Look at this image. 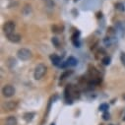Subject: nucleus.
<instances>
[{
    "label": "nucleus",
    "mask_w": 125,
    "mask_h": 125,
    "mask_svg": "<svg viewBox=\"0 0 125 125\" xmlns=\"http://www.w3.org/2000/svg\"><path fill=\"white\" fill-rule=\"evenodd\" d=\"M17 105H18L17 102H6L5 104H2V108L4 110L10 111V110H14L17 107Z\"/></svg>",
    "instance_id": "nucleus-5"
},
{
    "label": "nucleus",
    "mask_w": 125,
    "mask_h": 125,
    "mask_svg": "<svg viewBox=\"0 0 125 125\" xmlns=\"http://www.w3.org/2000/svg\"><path fill=\"white\" fill-rule=\"evenodd\" d=\"M115 8H116L117 10H119V11H125V6H124V4H123V3H120V2H118V3L115 4Z\"/></svg>",
    "instance_id": "nucleus-12"
},
{
    "label": "nucleus",
    "mask_w": 125,
    "mask_h": 125,
    "mask_svg": "<svg viewBox=\"0 0 125 125\" xmlns=\"http://www.w3.org/2000/svg\"><path fill=\"white\" fill-rule=\"evenodd\" d=\"M15 28H16L15 23L12 22V21H9V22H7V23L4 24V26H3V32H4V34L8 37V36L14 34Z\"/></svg>",
    "instance_id": "nucleus-3"
},
{
    "label": "nucleus",
    "mask_w": 125,
    "mask_h": 125,
    "mask_svg": "<svg viewBox=\"0 0 125 125\" xmlns=\"http://www.w3.org/2000/svg\"><path fill=\"white\" fill-rule=\"evenodd\" d=\"M107 109H108V104H102L100 105V110L105 112Z\"/></svg>",
    "instance_id": "nucleus-15"
},
{
    "label": "nucleus",
    "mask_w": 125,
    "mask_h": 125,
    "mask_svg": "<svg viewBox=\"0 0 125 125\" xmlns=\"http://www.w3.org/2000/svg\"><path fill=\"white\" fill-rule=\"evenodd\" d=\"M34 116H35V113H33V112H27V113L24 114V119H25L27 122H30V121L33 120Z\"/></svg>",
    "instance_id": "nucleus-11"
},
{
    "label": "nucleus",
    "mask_w": 125,
    "mask_h": 125,
    "mask_svg": "<svg viewBox=\"0 0 125 125\" xmlns=\"http://www.w3.org/2000/svg\"><path fill=\"white\" fill-rule=\"evenodd\" d=\"M109 116H110V115H109V113H108V112H106V111H105V112L104 113V115H103V117H104V120H108V119H109Z\"/></svg>",
    "instance_id": "nucleus-19"
},
{
    "label": "nucleus",
    "mask_w": 125,
    "mask_h": 125,
    "mask_svg": "<svg viewBox=\"0 0 125 125\" xmlns=\"http://www.w3.org/2000/svg\"><path fill=\"white\" fill-rule=\"evenodd\" d=\"M77 63H78L77 59H76L75 57H73V56H69V57L67 58V60H66L67 66H76Z\"/></svg>",
    "instance_id": "nucleus-8"
},
{
    "label": "nucleus",
    "mask_w": 125,
    "mask_h": 125,
    "mask_svg": "<svg viewBox=\"0 0 125 125\" xmlns=\"http://www.w3.org/2000/svg\"><path fill=\"white\" fill-rule=\"evenodd\" d=\"M17 56L19 59L23 60V61H26V60H29L31 57H32V52H31L28 48H20L17 52Z\"/></svg>",
    "instance_id": "nucleus-2"
},
{
    "label": "nucleus",
    "mask_w": 125,
    "mask_h": 125,
    "mask_svg": "<svg viewBox=\"0 0 125 125\" xmlns=\"http://www.w3.org/2000/svg\"><path fill=\"white\" fill-rule=\"evenodd\" d=\"M50 125H55V124H54V123H51V124H50Z\"/></svg>",
    "instance_id": "nucleus-20"
},
{
    "label": "nucleus",
    "mask_w": 125,
    "mask_h": 125,
    "mask_svg": "<svg viewBox=\"0 0 125 125\" xmlns=\"http://www.w3.org/2000/svg\"><path fill=\"white\" fill-rule=\"evenodd\" d=\"M103 64L104 65H109L110 64V57L109 56H105L103 58Z\"/></svg>",
    "instance_id": "nucleus-13"
},
{
    "label": "nucleus",
    "mask_w": 125,
    "mask_h": 125,
    "mask_svg": "<svg viewBox=\"0 0 125 125\" xmlns=\"http://www.w3.org/2000/svg\"><path fill=\"white\" fill-rule=\"evenodd\" d=\"M50 60L52 62V64L55 65V66H60V62H61V59L58 55L56 54H51L50 55Z\"/></svg>",
    "instance_id": "nucleus-6"
},
{
    "label": "nucleus",
    "mask_w": 125,
    "mask_h": 125,
    "mask_svg": "<svg viewBox=\"0 0 125 125\" xmlns=\"http://www.w3.org/2000/svg\"><path fill=\"white\" fill-rule=\"evenodd\" d=\"M46 73V66L42 63H40L36 66L35 68V73H34V76H35V79L36 80H41L44 74Z\"/></svg>",
    "instance_id": "nucleus-1"
},
{
    "label": "nucleus",
    "mask_w": 125,
    "mask_h": 125,
    "mask_svg": "<svg viewBox=\"0 0 125 125\" xmlns=\"http://www.w3.org/2000/svg\"><path fill=\"white\" fill-rule=\"evenodd\" d=\"M8 61H9V62H8V65H9L11 68H12L13 66H15V65H16V60H15L14 58L10 57V58L8 59Z\"/></svg>",
    "instance_id": "nucleus-14"
},
{
    "label": "nucleus",
    "mask_w": 125,
    "mask_h": 125,
    "mask_svg": "<svg viewBox=\"0 0 125 125\" xmlns=\"http://www.w3.org/2000/svg\"><path fill=\"white\" fill-rule=\"evenodd\" d=\"M71 74H72V71H70V72H69V71H67V72H65V73L62 74L60 78H61V79H65L66 77H68V76H69V75H71Z\"/></svg>",
    "instance_id": "nucleus-18"
},
{
    "label": "nucleus",
    "mask_w": 125,
    "mask_h": 125,
    "mask_svg": "<svg viewBox=\"0 0 125 125\" xmlns=\"http://www.w3.org/2000/svg\"><path fill=\"white\" fill-rule=\"evenodd\" d=\"M51 42H52V43L54 44L55 47H58V46H59V41H58L57 38H52V39H51Z\"/></svg>",
    "instance_id": "nucleus-16"
},
{
    "label": "nucleus",
    "mask_w": 125,
    "mask_h": 125,
    "mask_svg": "<svg viewBox=\"0 0 125 125\" xmlns=\"http://www.w3.org/2000/svg\"><path fill=\"white\" fill-rule=\"evenodd\" d=\"M2 95L6 98H11L15 95V89L11 85H5L2 88Z\"/></svg>",
    "instance_id": "nucleus-4"
},
{
    "label": "nucleus",
    "mask_w": 125,
    "mask_h": 125,
    "mask_svg": "<svg viewBox=\"0 0 125 125\" xmlns=\"http://www.w3.org/2000/svg\"><path fill=\"white\" fill-rule=\"evenodd\" d=\"M8 38V40L11 42H14V43H17V42H19L20 41H21V37H20V35H18V34H12V35H10V36H8L7 37Z\"/></svg>",
    "instance_id": "nucleus-7"
},
{
    "label": "nucleus",
    "mask_w": 125,
    "mask_h": 125,
    "mask_svg": "<svg viewBox=\"0 0 125 125\" xmlns=\"http://www.w3.org/2000/svg\"><path fill=\"white\" fill-rule=\"evenodd\" d=\"M42 2H43L44 5H45L47 8H49V9H53V8L55 7V3H54L53 0H42Z\"/></svg>",
    "instance_id": "nucleus-10"
},
{
    "label": "nucleus",
    "mask_w": 125,
    "mask_h": 125,
    "mask_svg": "<svg viewBox=\"0 0 125 125\" xmlns=\"http://www.w3.org/2000/svg\"><path fill=\"white\" fill-rule=\"evenodd\" d=\"M17 118L15 116H9L5 121V125H17Z\"/></svg>",
    "instance_id": "nucleus-9"
},
{
    "label": "nucleus",
    "mask_w": 125,
    "mask_h": 125,
    "mask_svg": "<svg viewBox=\"0 0 125 125\" xmlns=\"http://www.w3.org/2000/svg\"><path fill=\"white\" fill-rule=\"evenodd\" d=\"M120 60H121L122 64H123L124 67H125V52H122V53L120 54Z\"/></svg>",
    "instance_id": "nucleus-17"
}]
</instances>
